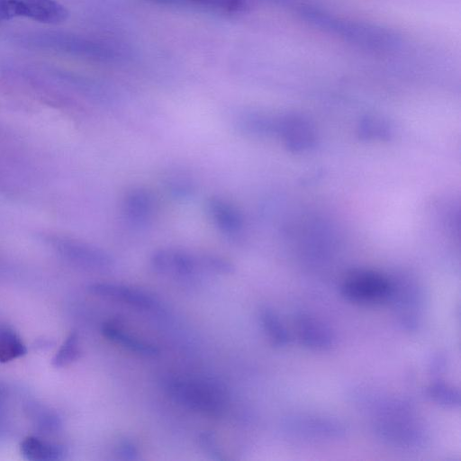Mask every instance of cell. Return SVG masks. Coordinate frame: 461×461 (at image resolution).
Wrapping results in <instances>:
<instances>
[{
	"label": "cell",
	"instance_id": "obj_1",
	"mask_svg": "<svg viewBox=\"0 0 461 461\" xmlns=\"http://www.w3.org/2000/svg\"><path fill=\"white\" fill-rule=\"evenodd\" d=\"M165 390L176 403L206 415H221L229 403L226 387L213 379L172 378Z\"/></svg>",
	"mask_w": 461,
	"mask_h": 461
},
{
	"label": "cell",
	"instance_id": "obj_2",
	"mask_svg": "<svg viewBox=\"0 0 461 461\" xmlns=\"http://www.w3.org/2000/svg\"><path fill=\"white\" fill-rule=\"evenodd\" d=\"M340 294L355 303L381 304L391 300L393 281L374 270L357 269L349 272L343 279Z\"/></svg>",
	"mask_w": 461,
	"mask_h": 461
},
{
	"label": "cell",
	"instance_id": "obj_3",
	"mask_svg": "<svg viewBox=\"0 0 461 461\" xmlns=\"http://www.w3.org/2000/svg\"><path fill=\"white\" fill-rule=\"evenodd\" d=\"M15 17L57 24L68 19V11L55 0H0V21Z\"/></svg>",
	"mask_w": 461,
	"mask_h": 461
},
{
	"label": "cell",
	"instance_id": "obj_4",
	"mask_svg": "<svg viewBox=\"0 0 461 461\" xmlns=\"http://www.w3.org/2000/svg\"><path fill=\"white\" fill-rule=\"evenodd\" d=\"M149 262L156 272L174 277H190L200 268L207 270L205 254L194 255L178 249H158Z\"/></svg>",
	"mask_w": 461,
	"mask_h": 461
},
{
	"label": "cell",
	"instance_id": "obj_5",
	"mask_svg": "<svg viewBox=\"0 0 461 461\" xmlns=\"http://www.w3.org/2000/svg\"><path fill=\"white\" fill-rule=\"evenodd\" d=\"M154 194L143 186L127 190L122 199V212L126 221L134 227H147L157 212Z\"/></svg>",
	"mask_w": 461,
	"mask_h": 461
},
{
	"label": "cell",
	"instance_id": "obj_6",
	"mask_svg": "<svg viewBox=\"0 0 461 461\" xmlns=\"http://www.w3.org/2000/svg\"><path fill=\"white\" fill-rule=\"evenodd\" d=\"M205 208L213 226L223 235L235 238L242 232L244 216L232 202L221 196H212L207 200Z\"/></svg>",
	"mask_w": 461,
	"mask_h": 461
},
{
	"label": "cell",
	"instance_id": "obj_7",
	"mask_svg": "<svg viewBox=\"0 0 461 461\" xmlns=\"http://www.w3.org/2000/svg\"><path fill=\"white\" fill-rule=\"evenodd\" d=\"M375 431L383 441L402 447L420 446L426 439L425 432L419 425L399 419L379 421Z\"/></svg>",
	"mask_w": 461,
	"mask_h": 461
},
{
	"label": "cell",
	"instance_id": "obj_8",
	"mask_svg": "<svg viewBox=\"0 0 461 461\" xmlns=\"http://www.w3.org/2000/svg\"><path fill=\"white\" fill-rule=\"evenodd\" d=\"M294 325L298 340L308 348L325 351L335 343L330 329L314 317L301 313L295 317Z\"/></svg>",
	"mask_w": 461,
	"mask_h": 461
},
{
	"label": "cell",
	"instance_id": "obj_9",
	"mask_svg": "<svg viewBox=\"0 0 461 461\" xmlns=\"http://www.w3.org/2000/svg\"><path fill=\"white\" fill-rule=\"evenodd\" d=\"M88 290L95 295L122 302L140 309L149 310L157 306V301L148 293L127 285L95 283L91 285Z\"/></svg>",
	"mask_w": 461,
	"mask_h": 461
},
{
	"label": "cell",
	"instance_id": "obj_10",
	"mask_svg": "<svg viewBox=\"0 0 461 461\" xmlns=\"http://www.w3.org/2000/svg\"><path fill=\"white\" fill-rule=\"evenodd\" d=\"M285 145L294 151L307 149L313 145L315 134L313 127L297 115H286L276 125Z\"/></svg>",
	"mask_w": 461,
	"mask_h": 461
},
{
	"label": "cell",
	"instance_id": "obj_11",
	"mask_svg": "<svg viewBox=\"0 0 461 461\" xmlns=\"http://www.w3.org/2000/svg\"><path fill=\"white\" fill-rule=\"evenodd\" d=\"M63 249L77 263L94 269H106L113 265L112 257L104 250L80 241H65Z\"/></svg>",
	"mask_w": 461,
	"mask_h": 461
},
{
	"label": "cell",
	"instance_id": "obj_12",
	"mask_svg": "<svg viewBox=\"0 0 461 461\" xmlns=\"http://www.w3.org/2000/svg\"><path fill=\"white\" fill-rule=\"evenodd\" d=\"M22 456L30 461H57L64 458L65 449L39 437L28 436L20 445Z\"/></svg>",
	"mask_w": 461,
	"mask_h": 461
},
{
	"label": "cell",
	"instance_id": "obj_13",
	"mask_svg": "<svg viewBox=\"0 0 461 461\" xmlns=\"http://www.w3.org/2000/svg\"><path fill=\"white\" fill-rule=\"evenodd\" d=\"M102 333L109 340L140 355L152 357L158 354V348L156 346L136 339L112 324H104Z\"/></svg>",
	"mask_w": 461,
	"mask_h": 461
},
{
	"label": "cell",
	"instance_id": "obj_14",
	"mask_svg": "<svg viewBox=\"0 0 461 461\" xmlns=\"http://www.w3.org/2000/svg\"><path fill=\"white\" fill-rule=\"evenodd\" d=\"M27 354V348L10 326L0 325V362L7 363Z\"/></svg>",
	"mask_w": 461,
	"mask_h": 461
},
{
	"label": "cell",
	"instance_id": "obj_15",
	"mask_svg": "<svg viewBox=\"0 0 461 461\" xmlns=\"http://www.w3.org/2000/svg\"><path fill=\"white\" fill-rule=\"evenodd\" d=\"M259 320L263 330L275 347H285L289 343V335L275 312L268 308L261 310Z\"/></svg>",
	"mask_w": 461,
	"mask_h": 461
},
{
	"label": "cell",
	"instance_id": "obj_16",
	"mask_svg": "<svg viewBox=\"0 0 461 461\" xmlns=\"http://www.w3.org/2000/svg\"><path fill=\"white\" fill-rule=\"evenodd\" d=\"M426 394L434 402L447 408L460 405V393L457 389L443 382L431 384L426 390Z\"/></svg>",
	"mask_w": 461,
	"mask_h": 461
},
{
	"label": "cell",
	"instance_id": "obj_17",
	"mask_svg": "<svg viewBox=\"0 0 461 461\" xmlns=\"http://www.w3.org/2000/svg\"><path fill=\"white\" fill-rule=\"evenodd\" d=\"M183 6L194 5L209 11L234 14L243 11L246 0H178Z\"/></svg>",
	"mask_w": 461,
	"mask_h": 461
},
{
	"label": "cell",
	"instance_id": "obj_18",
	"mask_svg": "<svg viewBox=\"0 0 461 461\" xmlns=\"http://www.w3.org/2000/svg\"><path fill=\"white\" fill-rule=\"evenodd\" d=\"M80 356L79 338L76 331L71 332L64 340L60 348L52 359V365L57 367L68 366L76 361Z\"/></svg>",
	"mask_w": 461,
	"mask_h": 461
},
{
	"label": "cell",
	"instance_id": "obj_19",
	"mask_svg": "<svg viewBox=\"0 0 461 461\" xmlns=\"http://www.w3.org/2000/svg\"><path fill=\"white\" fill-rule=\"evenodd\" d=\"M167 188L176 197L185 198L192 195L194 184L185 174H177L169 176L167 181Z\"/></svg>",
	"mask_w": 461,
	"mask_h": 461
},
{
	"label": "cell",
	"instance_id": "obj_20",
	"mask_svg": "<svg viewBox=\"0 0 461 461\" xmlns=\"http://www.w3.org/2000/svg\"><path fill=\"white\" fill-rule=\"evenodd\" d=\"M199 441L202 447L206 453L211 455L213 459L221 460V455L220 453L218 444L214 438V435L211 432H203L199 436Z\"/></svg>",
	"mask_w": 461,
	"mask_h": 461
},
{
	"label": "cell",
	"instance_id": "obj_21",
	"mask_svg": "<svg viewBox=\"0 0 461 461\" xmlns=\"http://www.w3.org/2000/svg\"><path fill=\"white\" fill-rule=\"evenodd\" d=\"M117 455L123 460H136L138 452L132 443L123 441L118 447Z\"/></svg>",
	"mask_w": 461,
	"mask_h": 461
},
{
	"label": "cell",
	"instance_id": "obj_22",
	"mask_svg": "<svg viewBox=\"0 0 461 461\" xmlns=\"http://www.w3.org/2000/svg\"><path fill=\"white\" fill-rule=\"evenodd\" d=\"M163 6H183L178 0H148Z\"/></svg>",
	"mask_w": 461,
	"mask_h": 461
}]
</instances>
